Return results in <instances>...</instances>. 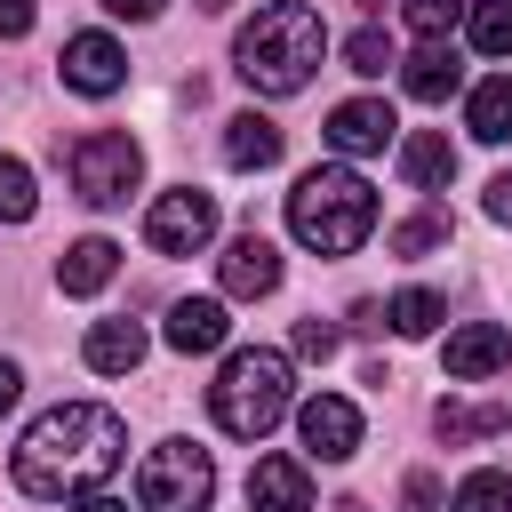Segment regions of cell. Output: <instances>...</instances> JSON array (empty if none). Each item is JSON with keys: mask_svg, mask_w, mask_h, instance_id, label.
<instances>
[{"mask_svg": "<svg viewBox=\"0 0 512 512\" xmlns=\"http://www.w3.org/2000/svg\"><path fill=\"white\" fill-rule=\"evenodd\" d=\"M144 240H152L160 256H192V248H208V240H216V192H200V184L160 192V200L144 208Z\"/></svg>", "mask_w": 512, "mask_h": 512, "instance_id": "obj_7", "label": "cell"}, {"mask_svg": "<svg viewBox=\"0 0 512 512\" xmlns=\"http://www.w3.org/2000/svg\"><path fill=\"white\" fill-rule=\"evenodd\" d=\"M288 232H296L312 256H352V248L376 232V192H368V176H352V168H304L296 192H288Z\"/></svg>", "mask_w": 512, "mask_h": 512, "instance_id": "obj_3", "label": "cell"}, {"mask_svg": "<svg viewBox=\"0 0 512 512\" xmlns=\"http://www.w3.org/2000/svg\"><path fill=\"white\" fill-rule=\"evenodd\" d=\"M456 16H464V0H400V24H408L424 48H448Z\"/></svg>", "mask_w": 512, "mask_h": 512, "instance_id": "obj_23", "label": "cell"}, {"mask_svg": "<svg viewBox=\"0 0 512 512\" xmlns=\"http://www.w3.org/2000/svg\"><path fill=\"white\" fill-rule=\"evenodd\" d=\"M136 176H144V152H136V136H120V128H96V136H80V144H72V192H80L88 208H120V200L136 192Z\"/></svg>", "mask_w": 512, "mask_h": 512, "instance_id": "obj_6", "label": "cell"}, {"mask_svg": "<svg viewBox=\"0 0 512 512\" xmlns=\"http://www.w3.org/2000/svg\"><path fill=\"white\" fill-rule=\"evenodd\" d=\"M336 512H368V504H360V496H344V504H336Z\"/></svg>", "mask_w": 512, "mask_h": 512, "instance_id": "obj_37", "label": "cell"}, {"mask_svg": "<svg viewBox=\"0 0 512 512\" xmlns=\"http://www.w3.org/2000/svg\"><path fill=\"white\" fill-rule=\"evenodd\" d=\"M384 320H392V336H432V328L448 320V304H440L432 288H400V296L384 304Z\"/></svg>", "mask_w": 512, "mask_h": 512, "instance_id": "obj_21", "label": "cell"}, {"mask_svg": "<svg viewBox=\"0 0 512 512\" xmlns=\"http://www.w3.org/2000/svg\"><path fill=\"white\" fill-rule=\"evenodd\" d=\"M208 416H216V432H232V440H264V432L288 416V352L240 344V352L216 368V384H208Z\"/></svg>", "mask_w": 512, "mask_h": 512, "instance_id": "obj_4", "label": "cell"}, {"mask_svg": "<svg viewBox=\"0 0 512 512\" xmlns=\"http://www.w3.org/2000/svg\"><path fill=\"white\" fill-rule=\"evenodd\" d=\"M488 216H496V224H512V168H504V176H488Z\"/></svg>", "mask_w": 512, "mask_h": 512, "instance_id": "obj_32", "label": "cell"}, {"mask_svg": "<svg viewBox=\"0 0 512 512\" xmlns=\"http://www.w3.org/2000/svg\"><path fill=\"white\" fill-rule=\"evenodd\" d=\"M72 512H128V504H120V496H80Z\"/></svg>", "mask_w": 512, "mask_h": 512, "instance_id": "obj_35", "label": "cell"}, {"mask_svg": "<svg viewBox=\"0 0 512 512\" xmlns=\"http://www.w3.org/2000/svg\"><path fill=\"white\" fill-rule=\"evenodd\" d=\"M392 136H400V120H392L384 96H352V104L328 112V144H336L344 160H368V152H384Z\"/></svg>", "mask_w": 512, "mask_h": 512, "instance_id": "obj_10", "label": "cell"}, {"mask_svg": "<svg viewBox=\"0 0 512 512\" xmlns=\"http://www.w3.org/2000/svg\"><path fill=\"white\" fill-rule=\"evenodd\" d=\"M336 344H344V328H336V320H296V352H304V360H328Z\"/></svg>", "mask_w": 512, "mask_h": 512, "instance_id": "obj_29", "label": "cell"}, {"mask_svg": "<svg viewBox=\"0 0 512 512\" xmlns=\"http://www.w3.org/2000/svg\"><path fill=\"white\" fill-rule=\"evenodd\" d=\"M104 8H112V16H128V24H152L168 0H104Z\"/></svg>", "mask_w": 512, "mask_h": 512, "instance_id": "obj_33", "label": "cell"}, {"mask_svg": "<svg viewBox=\"0 0 512 512\" xmlns=\"http://www.w3.org/2000/svg\"><path fill=\"white\" fill-rule=\"evenodd\" d=\"M344 64H352V72H368V80H376V72H384V64H400V56H392V32H376V24H360V32H352V40H344Z\"/></svg>", "mask_w": 512, "mask_h": 512, "instance_id": "obj_27", "label": "cell"}, {"mask_svg": "<svg viewBox=\"0 0 512 512\" xmlns=\"http://www.w3.org/2000/svg\"><path fill=\"white\" fill-rule=\"evenodd\" d=\"M296 432H304V448H312L320 464H344V456L360 448V408L336 400V392H312V400L296 408Z\"/></svg>", "mask_w": 512, "mask_h": 512, "instance_id": "obj_8", "label": "cell"}, {"mask_svg": "<svg viewBox=\"0 0 512 512\" xmlns=\"http://www.w3.org/2000/svg\"><path fill=\"white\" fill-rule=\"evenodd\" d=\"M32 208H40V200H32V168L0 152V224H24Z\"/></svg>", "mask_w": 512, "mask_h": 512, "instance_id": "obj_26", "label": "cell"}, {"mask_svg": "<svg viewBox=\"0 0 512 512\" xmlns=\"http://www.w3.org/2000/svg\"><path fill=\"white\" fill-rule=\"evenodd\" d=\"M128 456V424L96 400H64L48 416H32V432L16 440V488L40 496V504H64V496H96Z\"/></svg>", "mask_w": 512, "mask_h": 512, "instance_id": "obj_1", "label": "cell"}, {"mask_svg": "<svg viewBox=\"0 0 512 512\" xmlns=\"http://www.w3.org/2000/svg\"><path fill=\"white\" fill-rule=\"evenodd\" d=\"M408 512H440V480L432 472H408Z\"/></svg>", "mask_w": 512, "mask_h": 512, "instance_id": "obj_30", "label": "cell"}, {"mask_svg": "<svg viewBox=\"0 0 512 512\" xmlns=\"http://www.w3.org/2000/svg\"><path fill=\"white\" fill-rule=\"evenodd\" d=\"M120 80H128V56H120L112 32H72V40H64V88H80V96H112Z\"/></svg>", "mask_w": 512, "mask_h": 512, "instance_id": "obj_9", "label": "cell"}, {"mask_svg": "<svg viewBox=\"0 0 512 512\" xmlns=\"http://www.w3.org/2000/svg\"><path fill=\"white\" fill-rule=\"evenodd\" d=\"M400 176H408L416 192H440V184L456 176V144H448L440 128H416V136H400Z\"/></svg>", "mask_w": 512, "mask_h": 512, "instance_id": "obj_17", "label": "cell"}, {"mask_svg": "<svg viewBox=\"0 0 512 512\" xmlns=\"http://www.w3.org/2000/svg\"><path fill=\"white\" fill-rule=\"evenodd\" d=\"M216 272H224V296H272V288H280V248H272L264 232H240V240L216 256Z\"/></svg>", "mask_w": 512, "mask_h": 512, "instance_id": "obj_11", "label": "cell"}, {"mask_svg": "<svg viewBox=\"0 0 512 512\" xmlns=\"http://www.w3.org/2000/svg\"><path fill=\"white\" fill-rule=\"evenodd\" d=\"M432 424H440V440H448V448H464V440L504 432V408H464V400H440V408H432Z\"/></svg>", "mask_w": 512, "mask_h": 512, "instance_id": "obj_22", "label": "cell"}, {"mask_svg": "<svg viewBox=\"0 0 512 512\" xmlns=\"http://www.w3.org/2000/svg\"><path fill=\"white\" fill-rule=\"evenodd\" d=\"M456 80H464V64H456L448 48H416V56L400 64V88H408L416 104H440V96H456Z\"/></svg>", "mask_w": 512, "mask_h": 512, "instance_id": "obj_20", "label": "cell"}, {"mask_svg": "<svg viewBox=\"0 0 512 512\" xmlns=\"http://www.w3.org/2000/svg\"><path fill=\"white\" fill-rule=\"evenodd\" d=\"M320 56H328V24H320L304 0L256 8V16L240 24V40H232V64H240V80H248L256 96H296V88L320 72Z\"/></svg>", "mask_w": 512, "mask_h": 512, "instance_id": "obj_2", "label": "cell"}, {"mask_svg": "<svg viewBox=\"0 0 512 512\" xmlns=\"http://www.w3.org/2000/svg\"><path fill=\"white\" fill-rule=\"evenodd\" d=\"M200 8H208V16H224V8H232V0H200Z\"/></svg>", "mask_w": 512, "mask_h": 512, "instance_id": "obj_36", "label": "cell"}, {"mask_svg": "<svg viewBox=\"0 0 512 512\" xmlns=\"http://www.w3.org/2000/svg\"><path fill=\"white\" fill-rule=\"evenodd\" d=\"M232 336V320H224V304L216 296H184V304H168V352H216Z\"/></svg>", "mask_w": 512, "mask_h": 512, "instance_id": "obj_14", "label": "cell"}, {"mask_svg": "<svg viewBox=\"0 0 512 512\" xmlns=\"http://www.w3.org/2000/svg\"><path fill=\"white\" fill-rule=\"evenodd\" d=\"M80 352H88V368H96V376H128V368L144 360V328H136V320H96Z\"/></svg>", "mask_w": 512, "mask_h": 512, "instance_id": "obj_18", "label": "cell"}, {"mask_svg": "<svg viewBox=\"0 0 512 512\" xmlns=\"http://www.w3.org/2000/svg\"><path fill=\"white\" fill-rule=\"evenodd\" d=\"M456 512H512V480L504 472H472L456 488Z\"/></svg>", "mask_w": 512, "mask_h": 512, "instance_id": "obj_28", "label": "cell"}, {"mask_svg": "<svg viewBox=\"0 0 512 512\" xmlns=\"http://www.w3.org/2000/svg\"><path fill=\"white\" fill-rule=\"evenodd\" d=\"M352 8H384V0H352Z\"/></svg>", "mask_w": 512, "mask_h": 512, "instance_id": "obj_38", "label": "cell"}, {"mask_svg": "<svg viewBox=\"0 0 512 512\" xmlns=\"http://www.w3.org/2000/svg\"><path fill=\"white\" fill-rule=\"evenodd\" d=\"M208 496H216V464L192 440H160L136 464V504L144 512H208Z\"/></svg>", "mask_w": 512, "mask_h": 512, "instance_id": "obj_5", "label": "cell"}, {"mask_svg": "<svg viewBox=\"0 0 512 512\" xmlns=\"http://www.w3.org/2000/svg\"><path fill=\"white\" fill-rule=\"evenodd\" d=\"M32 32V0H0V40H24Z\"/></svg>", "mask_w": 512, "mask_h": 512, "instance_id": "obj_31", "label": "cell"}, {"mask_svg": "<svg viewBox=\"0 0 512 512\" xmlns=\"http://www.w3.org/2000/svg\"><path fill=\"white\" fill-rule=\"evenodd\" d=\"M280 152H288V136H280L264 112H232V120H224V160H232V168H272Z\"/></svg>", "mask_w": 512, "mask_h": 512, "instance_id": "obj_16", "label": "cell"}, {"mask_svg": "<svg viewBox=\"0 0 512 512\" xmlns=\"http://www.w3.org/2000/svg\"><path fill=\"white\" fill-rule=\"evenodd\" d=\"M112 272H120V248H112L104 232H88V240H72V248L56 256V288H64V296H96Z\"/></svg>", "mask_w": 512, "mask_h": 512, "instance_id": "obj_15", "label": "cell"}, {"mask_svg": "<svg viewBox=\"0 0 512 512\" xmlns=\"http://www.w3.org/2000/svg\"><path fill=\"white\" fill-rule=\"evenodd\" d=\"M16 392H24V368H16V360H0V416L16 408Z\"/></svg>", "mask_w": 512, "mask_h": 512, "instance_id": "obj_34", "label": "cell"}, {"mask_svg": "<svg viewBox=\"0 0 512 512\" xmlns=\"http://www.w3.org/2000/svg\"><path fill=\"white\" fill-rule=\"evenodd\" d=\"M464 128H472L480 144H504V136H512V72H488V80L464 96Z\"/></svg>", "mask_w": 512, "mask_h": 512, "instance_id": "obj_19", "label": "cell"}, {"mask_svg": "<svg viewBox=\"0 0 512 512\" xmlns=\"http://www.w3.org/2000/svg\"><path fill=\"white\" fill-rule=\"evenodd\" d=\"M248 512H312V472L296 456H256L248 472Z\"/></svg>", "mask_w": 512, "mask_h": 512, "instance_id": "obj_13", "label": "cell"}, {"mask_svg": "<svg viewBox=\"0 0 512 512\" xmlns=\"http://www.w3.org/2000/svg\"><path fill=\"white\" fill-rule=\"evenodd\" d=\"M440 360H448V376H456V384H480V376H496V368L512 360V336H504L496 320H464V328L448 336V352H440Z\"/></svg>", "mask_w": 512, "mask_h": 512, "instance_id": "obj_12", "label": "cell"}, {"mask_svg": "<svg viewBox=\"0 0 512 512\" xmlns=\"http://www.w3.org/2000/svg\"><path fill=\"white\" fill-rule=\"evenodd\" d=\"M464 16H472L480 56H512V0H464Z\"/></svg>", "mask_w": 512, "mask_h": 512, "instance_id": "obj_24", "label": "cell"}, {"mask_svg": "<svg viewBox=\"0 0 512 512\" xmlns=\"http://www.w3.org/2000/svg\"><path fill=\"white\" fill-rule=\"evenodd\" d=\"M432 248H448V208H424V216L392 224V256H432Z\"/></svg>", "mask_w": 512, "mask_h": 512, "instance_id": "obj_25", "label": "cell"}]
</instances>
